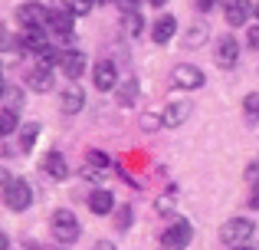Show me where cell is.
<instances>
[{
  "label": "cell",
  "mask_w": 259,
  "mask_h": 250,
  "mask_svg": "<svg viewBox=\"0 0 259 250\" xmlns=\"http://www.w3.org/2000/svg\"><path fill=\"white\" fill-rule=\"evenodd\" d=\"M50 227H53V237H56L59 244H72V240L82 237V224H79V218L69 211V207H59V211L53 214Z\"/></svg>",
  "instance_id": "6da1fadb"
},
{
  "label": "cell",
  "mask_w": 259,
  "mask_h": 250,
  "mask_svg": "<svg viewBox=\"0 0 259 250\" xmlns=\"http://www.w3.org/2000/svg\"><path fill=\"white\" fill-rule=\"evenodd\" d=\"M253 234H256V224L249 218H230L227 224L220 227V240L227 247H243Z\"/></svg>",
  "instance_id": "7a4b0ae2"
},
{
  "label": "cell",
  "mask_w": 259,
  "mask_h": 250,
  "mask_svg": "<svg viewBox=\"0 0 259 250\" xmlns=\"http://www.w3.org/2000/svg\"><path fill=\"white\" fill-rule=\"evenodd\" d=\"M4 204L10 207V211H26V207L33 204V188L26 185L23 178H13L10 185L4 188Z\"/></svg>",
  "instance_id": "3957f363"
},
{
  "label": "cell",
  "mask_w": 259,
  "mask_h": 250,
  "mask_svg": "<svg viewBox=\"0 0 259 250\" xmlns=\"http://www.w3.org/2000/svg\"><path fill=\"white\" fill-rule=\"evenodd\" d=\"M190 240H194V227H190V221H174V224L161 234V247H164V250H184Z\"/></svg>",
  "instance_id": "277c9868"
},
{
  "label": "cell",
  "mask_w": 259,
  "mask_h": 250,
  "mask_svg": "<svg viewBox=\"0 0 259 250\" xmlns=\"http://www.w3.org/2000/svg\"><path fill=\"white\" fill-rule=\"evenodd\" d=\"M171 83L177 86V89H200V86L207 83V76H203L200 66H194V63H181V66H174Z\"/></svg>",
  "instance_id": "5b68a950"
},
{
  "label": "cell",
  "mask_w": 259,
  "mask_h": 250,
  "mask_svg": "<svg viewBox=\"0 0 259 250\" xmlns=\"http://www.w3.org/2000/svg\"><path fill=\"white\" fill-rule=\"evenodd\" d=\"M92 83H95V89H102V92L118 89V69H115L112 59H99V63L92 66Z\"/></svg>",
  "instance_id": "8992f818"
},
{
  "label": "cell",
  "mask_w": 259,
  "mask_h": 250,
  "mask_svg": "<svg viewBox=\"0 0 259 250\" xmlns=\"http://www.w3.org/2000/svg\"><path fill=\"white\" fill-rule=\"evenodd\" d=\"M50 17H53V10H46L43 4H23V7H17V20L23 23V30L26 26H50Z\"/></svg>",
  "instance_id": "52a82bcc"
},
{
  "label": "cell",
  "mask_w": 259,
  "mask_h": 250,
  "mask_svg": "<svg viewBox=\"0 0 259 250\" xmlns=\"http://www.w3.org/2000/svg\"><path fill=\"white\" fill-rule=\"evenodd\" d=\"M213 59H217V66H223V69L236 66V59H240V43H236V37H230V33H227V37L217 40Z\"/></svg>",
  "instance_id": "ba28073f"
},
{
  "label": "cell",
  "mask_w": 259,
  "mask_h": 250,
  "mask_svg": "<svg viewBox=\"0 0 259 250\" xmlns=\"http://www.w3.org/2000/svg\"><path fill=\"white\" fill-rule=\"evenodd\" d=\"M85 66H89V59H85L82 50H66L63 53V63H59V73H63L66 79H72V83H76V79L85 73Z\"/></svg>",
  "instance_id": "9c48e42d"
},
{
  "label": "cell",
  "mask_w": 259,
  "mask_h": 250,
  "mask_svg": "<svg viewBox=\"0 0 259 250\" xmlns=\"http://www.w3.org/2000/svg\"><path fill=\"white\" fill-rule=\"evenodd\" d=\"M249 17H259V7L249 0H230L227 4V23L230 26H243Z\"/></svg>",
  "instance_id": "30bf717a"
},
{
  "label": "cell",
  "mask_w": 259,
  "mask_h": 250,
  "mask_svg": "<svg viewBox=\"0 0 259 250\" xmlns=\"http://www.w3.org/2000/svg\"><path fill=\"white\" fill-rule=\"evenodd\" d=\"M85 204H89V211H92V214H99V218H102V214H112L115 211V194L108 191V188H95V191L85 198Z\"/></svg>",
  "instance_id": "8fae6325"
},
{
  "label": "cell",
  "mask_w": 259,
  "mask_h": 250,
  "mask_svg": "<svg viewBox=\"0 0 259 250\" xmlns=\"http://www.w3.org/2000/svg\"><path fill=\"white\" fill-rule=\"evenodd\" d=\"M59 109H63L66 116H76V112H82V109H85V92L76 89V86H69V89L59 96Z\"/></svg>",
  "instance_id": "7c38bea8"
},
{
  "label": "cell",
  "mask_w": 259,
  "mask_h": 250,
  "mask_svg": "<svg viewBox=\"0 0 259 250\" xmlns=\"http://www.w3.org/2000/svg\"><path fill=\"white\" fill-rule=\"evenodd\" d=\"M43 171L50 174L53 181H66V178H69V165H66V158L59 152H50L43 158Z\"/></svg>",
  "instance_id": "4fadbf2b"
},
{
  "label": "cell",
  "mask_w": 259,
  "mask_h": 250,
  "mask_svg": "<svg viewBox=\"0 0 259 250\" xmlns=\"http://www.w3.org/2000/svg\"><path fill=\"white\" fill-rule=\"evenodd\" d=\"M187 116H190V102H171L164 112H161V125H164V128H177V125H184Z\"/></svg>",
  "instance_id": "5bb4252c"
},
{
  "label": "cell",
  "mask_w": 259,
  "mask_h": 250,
  "mask_svg": "<svg viewBox=\"0 0 259 250\" xmlns=\"http://www.w3.org/2000/svg\"><path fill=\"white\" fill-rule=\"evenodd\" d=\"M20 43H23V50H30L33 56H36L39 50H46V33H43V26H26L23 33H20Z\"/></svg>",
  "instance_id": "9a60e30c"
},
{
  "label": "cell",
  "mask_w": 259,
  "mask_h": 250,
  "mask_svg": "<svg viewBox=\"0 0 259 250\" xmlns=\"http://www.w3.org/2000/svg\"><path fill=\"white\" fill-rule=\"evenodd\" d=\"M174 33H177V20L171 17V13H164V17H158V23H154L151 37H154V43H171Z\"/></svg>",
  "instance_id": "2e32d148"
},
{
  "label": "cell",
  "mask_w": 259,
  "mask_h": 250,
  "mask_svg": "<svg viewBox=\"0 0 259 250\" xmlns=\"http://www.w3.org/2000/svg\"><path fill=\"white\" fill-rule=\"evenodd\" d=\"M72 20H76V13H69V10H53V17H50V30L69 40V37H72Z\"/></svg>",
  "instance_id": "e0dca14e"
},
{
  "label": "cell",
  "mask_w": 259,
  "mask_h": 250,
  "mask_svg": "<svg viewBox=\"0 0 259 250\" xmlns=\"http://www.w3.org/2000/svg\"><path fill=\"white\" fill-rule=\"evenodd\" d=\"M26 86H30L33 92H50V89H53V73H50V69H39V66H36V69L26 73Z\"/></svg>",
  "instance_id": "ac0fdd59"
},
{
  "label": "cell",
  "mask_w": 259,
  "mask_h": 250,
  "mask_svg": "<svg viewBox=\"0 0 259 250\" xmlns=\"http://www.w3.org/2000/svg\"><path fill=\"white\" fill-rule=\"evenodd\" d=\"M135 99H138V79H135V76L121 79L118 89H115V102H118V105H132Z\"/></svg>",
  "instance_id": "d6986e66"
},
{
  "label": "cell",
  "mask_w": 259,
  "mask_h": 250,
  "mask_svg": "<svg viewBox=\"0 0 259 250\" xmlns=\"http://www.w3.org/2000/svg\"><path fill=\"white\" fill-rule=\"evenodd\" d=\"M59 63H63V53H56L53 46H46V50L36 53V66H39V69H50L53 73V66H59Z\"/></svg>",
  "instance_id": "ffe728a7"
},
{
  "label": "cell",
  "mask_w": 259,
  "mask_h": 250,
  "mask_svg": "<svg viewBox=\"0 0 259 250\" xmlns=\"http://www.w3.org/2000/svg\"><path fill=\"white\" fill-rule=\"evenodd\" d=\"M36 138H39V125H36V122L23 125V132H20V148H23V152H33Z\"/></svg>",
  "instance_id": "44dd1931"
},
{
  "label": "cell",
  "mask_w": 259,
  "mask_h": 250,
  "mask_svg": "<svg viewBox=\"0 0 259 250\" xmlns=\"http://www.w3.org/2000/svg\"><path fill=\"white\" fill-rule=\"evenodd\" d=\"M132 224H135V211H132V204L118 207V211H115V227H118V231H128Z\"/></svg>",
  "instance_id": "7402d4cb"
},
{
  "label": "cell",
  "mask_w": 259,
  "mask_h": 250,
  "mask_svg": "<svg viewBox=\"0 0 259 250\" xmlns=\"http://www.w3.org/2000/svg\"><path fill=\"white\" fill-rule=\"evenodd\" d=\"M121 23H125V30L132 33V37H138V33H141V23H145V20H141V13H138V10H128L125 17H121Z\"/></svg>",
  "instance_id": "603a6c76"
},
{
  "label": "cell",
  "mask_w": 259,
  "mask_h": 250,
  "mask_svg": "<svg viewBox=\"0 0 259 250\" xmlns=\"http://www.w3.org/2000/svg\"><path fill=\"white\" fill-rule=\"evenodd\" d=\"M13 128H17V109L4 105V112H0V135H10Z\"/></svg>",
  "instance_id": "cb8c5ba5"
},
{
  "label": "cell",
  "mask_w": 259,
  "mask_h": 250,
  "mask_svg": "<svg viewBox=\"0 0 259 250\" xmlns=\"http://www.w3.org/2000/svg\"><path fill=\"white\" fill-rule=\"evenodd\" d=\"M63 4H66V10H69V13H76V17H85V13L95 7V0H63Z\"/></svg>",
  "instance_id": "d4e9b609"
},
{
  "label": "cell",
  "mask_w": 259,
  "mask_h": 250,
  "mask_svg": "<svg viewBox=\"0 0 259 250\" xmlns=\"http://www.w3.org/2000/svg\"><path fill=\"white\" fill-rule=\"evenodd\" d=\"M203 40H207V26H203V23H197L194 30H190L187 37H184V43H187V46H200Z\"/></svg>",
  "instance_id": "484cf974"
},
{
  "label": "cell",
  "mask_w": 259,
  "mask_h": 250,
  "mask_svg": "<svg viewBox=\"0 0 259 250\" xmlns=\"http://www.w3.org/2000/svg\"><path fill=\"white\" fill-rule=\"evenodd\" d=\"M89 165H99V168H108V165H112V158H108L105 152H99V148H89Z\"/></svg>",
  "instance_id": "4316f807"
},
{
  "label": "cell",
  "mask_w": 259,
  "mask_h": 250,
  "mask_svg": "<svg viewBox=\"0 0 259 250\" xmlns=\"http://www.w3.org/2000/svg\"><path fill=\"white\" fill-rule=\"evenodd\" d=\"M4 99H7V109H17L20 99H23V92H20L17 86H7V89H4Z\"/></svg>",
  "instance_id": "83f0119b"
},
{
  "label": "cell",
  "mask_w": 259,
  "mask_h": 250,
  "mask_svg": "<svg viewBox=\"0 0 259 250\" xmlns=\"http://www.w3.org/2000/svg\"><path fill=\"white\" fill-rule=\"evenodd\" d=\"M243 109H246V116H249V119H256V116H259V96H256V92H249V96L243 99Z\"/></svg>",
  "instance_id": "f1b7e54d"
},
{
  "label": "cell",
  "mask_w": 259,
  "mask_h": 250,
  "mask_svg": "<svg viewBox=\"0 0 259 250\" xmlns=\"http://www.w3.org/2000/svg\"><path fill=\"white\" fill-rule=\"evenodd\" d=\"M82 178H89V181H102V178H105V171H99L95 165H89V168H82Z\"/></svg>",
  "instance_id": "f546056e"
},
{
  "label": "cell",
  "mask_w": 259,
  "mask_h": 250,
  "mask_svg": "<svg viewBox=\"0 0 259 250\" xmlns=\"http://www.w3.org/2000/svg\"><path fill=\"white\" fill-rule=\"evenodd\" d=\"M246 43L253 46V50H259V23H256V26H249V33H246Z\"/></svg>",
  "instance_id": "4dcf8cb0"
},
{
  "label": "cell",
  "mask_w": 259,
  "mask_h": 250,
  "mask_svg": "<svg viewBox=\"0 0 259 250\" xmlns=\"http://www.w3.org/2000/svg\"><path fill=\"white\" fill-rule=\"evenodd\" d=\"M249 207L259 211V181H253V191H249Z\"/></svg>",
  "instance_id": "1f68e13d"
},
{
  "label": "cell",
  "mask_w": 259,
  "mask_h": 250,
  "mask_svg": "<svg viewBox=\"0 0 259 250\" xmlns=\"http://www.w3.org/2000/svg\"><path fill=\"white\" fill-rule=\"evenodd\" d=\"M194 4H197V10H213L220 0H194Z\"/></svg>",
  "instance_id": "d6a6232c"
},
{
  "label": "cell",
  "mask_w": 259,
  "mask_h": 250,
  "mask_svg": "<svg viewBox=\"0 0 259 250\" xmlns=\"http://www.w3.org/2000/svg\"><path fill=\"white\" fill-rule=\"evenodd\" d=\"M115 4H118V7H121V10H125V13H128V10H135V7H138V0H115Z\"/></svg>",
  "instance_id": "836d02e7"
},
{
  "label": "cell",
  "mask_w": 259,
  "mask_h": 250,
  "mask_svg": "<svg viewBox=\"0 0 259 250\" xmlns=\"http://www.w3.org/2000/svg\"><path fill=\"white\" fill-rule=\"evenodd\" d=\"M92 250H118V247H115V244H112V240H99V244H95Z\"/></svg>",
  "instance_id": "e575fe53"
},
{
  "label": "cell",
  "mask_w": 259,
  "mask_h": 250,
  "mask_svg": "<svg viewBox=\"0 0 259 250\" xmlns=\"http://www.w3.org/2000/svg\"><path fill=\"white\" fill-rule=\"evenodd\" d=\"M148 4H151V7H164L167 0H148Z\"/></svg>",
  "instance_id": "d590c367"
},
{
  "label": "cell",
  "mask_w": 259,
  "mask_h": 250,
  "mask_svg": "<svg viewBox=\"0 0 259 250\" xmlns=\"http://www.w3.org/2000/svg\"><path fill=\"white\" fill-rule=\"evenodd\" d=\"M236 250H249V247H236Z\"/></svg>",
  "instance_id": "8d00e7d4"
},
{
  "label": "cell",
  "mask_w": 259,
  "mask_h": 250,
  "mask_svg": "<svg viewBox=\"0 0 259 250\" xmlns=\"http://www.w3.org/2000/svg\"><path fill=\"white\" fill-rule=\"evenodd\" d=\"M102 4H112V0H102Z\"/></svg>",
  "instance_id": "74e56055"
},
{
  "label": "cell",
  "mask_w": 259,
  "mask_h": 250,
  "mask_svg": "<svg viewBox=\"0 0 259 250\" xmlns=\"http://www.w3.org/2000/svg\"><path fill=\"white\" fill-rule=\"evenodd\" d=\"M59 250H63V247H59Z\"/></svg>",
  "instance_id": "f35d334b"
}]
</instances>
